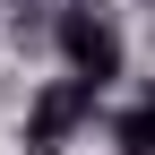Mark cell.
<instances>
[{
    "mask_svg": "<svg viewBox=\"0 0 155 155\" xmlns=\"http://www.w3.org/2000/svg\"><path fill=\"white\" fill-rule=\"evenodd\" d=\"M104 147H112V155H155V86L129 95V104L104 121Z\"/></svg>",
    "mask_w": 155,
    "mask_h": 155,
    "instance_id": "obj_3",
    "label": "cell"
},
{
    "mask_svg": "<svg viewBox=\"0 0 155 155\" xmlns=\"http://www.w3.org/2000/svg\"><path fill=\"white\" fill-rule=\"evenodd\" d=\"M52 61H61V78L112 95L129 78V35H121V17H112L104 0H61V9H52Z\"/></svg>",
    "mask_w": 155,
    "mask_h": 155,
    "instance_id": "obj_1",
    "label": "cell"
},
{
    "mask_svg": "<svg viewBox=\"0 0 155 155\" xmlns=\"http://www.w3.org/2000/svg\"><path fill=\"white\" fill-rule=\"evenodd\" d=\"M95 104H104V95H95V86H78V78H43V86L26 95L17 147H26V155H69V147L95 129Z\"/></svg>",
    "mask_w": 155,
    "mask_h": 155,
    "instance_id": "obj_2",
    "label": "cell"
}]
</instances>
